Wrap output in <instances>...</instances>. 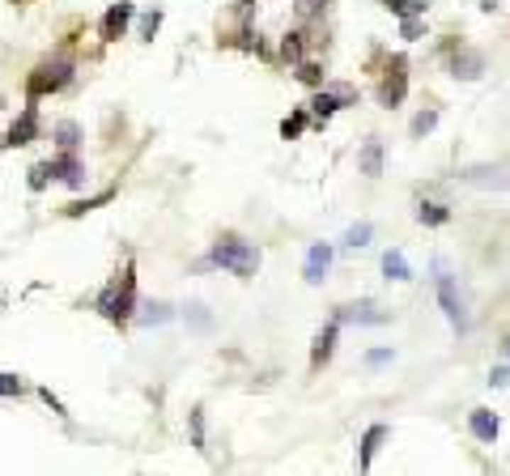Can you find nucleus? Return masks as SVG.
I'll return each mask as SVG.
<instances>
[{
	"label": "nucleus",
	"mask_w": 510,
	"mask_h": 476,
	"mask_svg": "<svg viewBox=\"0 0 510 476\" xmlns=\"http://www.w3.org/2000/svg\"><path fill=\"white\" fill-rule=\"evenodd\" d=\"M213 264L230 268L234 277H251V272L260 268V251L247 247V243H238V238H226V243L213 247Z\"/></svg>",
	"instance_id": "f257e3e1"
},
{
	"label": "nucleus",
	"mask_w": 510,
	"mask_h": 476,
	"mask_svg": "<svg viewBox=\"0 0 510 476\" xmlns=\"http://www.w3.org/2000/svg\"><path fill=\"white\" fill-rule=\"evenodd\" d=\"M336 106H340V98H336V94H315V102H311V111H315L319 119H328Z\"/></svg>",
	"instance_id": "f3484780"
},
{
	"label": "nucleus",
	"mask_w": 510,
	"mask_h": 476,
	"mask_svg": "<svg viewBox=\"0 0 510 476\" xmlns=\"http://www.w3.org/2000/svg\"><path fill=\"white\" fill-rule=\"evenodd\" d=\"M55 170H60V179H64V183H72V187L81 183V162H77V157H60V162H55Z\"/></svg>",
	"instance_id": "dca6fc26"
},
{
	"label": "nucleus",
	"mask_w": 510,
	"mask_h": 476,
	"mask_svg": "<svg viewBox=\"0 0 510 476\" xmlns=\"http://www.w3.org/2000/svg\"><path fill=\"white\" fill-rule=\"evenodd\" d=\"M426 4H430V0H387V9H396V13H404V17H421Z\"/></svg>",
	"instance_id": "a211bd4d"
},
{
	"label": "nucleus",
	"mask_w": 510,
	"mask_h": 476,
	"mask_svg": "<svg viewBox=\"0 0 510 476\" xmlns=\"http://www.w3.org/2000/svg\"><path fill=\"white\" fill-rule=\"evenodd\" d=\"M404 68H409L404 55H396L392 68H387V77H383V85H379V102L383 106H400L404 102V89H409V72Z\"/></svg>",
	"instance_id": "7ed1b4c3"
},
{
	"label": "nucleus",
	"mask_w": 510,
	"mask_h": 476,
	"mask_svg": "<svg viewBox=\"0 0 510 476\" xmlns=\"http://www.w3.org/2000/svg\"><path fill=\"white\" fill-rule=\"evenodd\" d=\"M302 123H306V115H302V111H298V115H289V119L281 123V136H285V140H289V136H298V132H302Z\"/></svg>",
	"instance_id": "aec40b11"
},
{
	"label": "nucleus",
	"mask_w": 510,
	"mask_h": 476,
	"mask_svg": "<svg viewBox=\"0 0 510 476\" xmlns=\"http://www.w3.org/2000/svg\"><path fill=\"white\" fill-rule=\"evenodd\" d=\"M506 353H510V341H506Z\"/></svg>",
	"instance_id": "cd10ccee"
},
{
	"label": "nucleus",
	"mask_w": 510,
	"mask_h": 476,
	"mask_svg": "<svg viewBox=\"0 0 510 476\" xmlns=\"http://www.w3.org/2000/svg\"><path fill=\"white\" fill-rule=\"evenodd\" d=\"M132 298H136V281H132V268H128V272H123V285L102 298V315L115 319V323H123V319L132 315Z\"/></svg>",
	"instance_id": "f03ea898"
},
{
	"label": "nucleus",
	"mask_w": 510,
	"mask_h": 476,
	"mask_svg": "<svg viewBox=\"0 0 510 476\" xmlns=\"http://www.w3.org/2000/svg\"><path fill=\"white\" fill-rule=\"evenodd\" d=\"M21 392V379L17 375H0V396H17Z\"/></svg>",
	"instance_id": "4be33fe9"
},
{
	"label": "nucleus",
	"mask_w": 510,
	"mask_h": 476,
	"mask_svg": "<svg viewBox=\"0 0 510 476\" xmlns=\"http://www.w3.org/2000/svg\"><path fill=\"white\" fill-rule=\"evenodd\" d=\"M60 145H64V149H72V145H77V128H72V123H64V128H60Z\"/></svg>",
	"instance_id": "b1692460"
},
{
	"label": "nucleus",
	"mask_w": 510,
	"mask_h": 476,
	"mask_svg": "<svg viewBox=\"0 0 510 476\" xmlns=\"http://www.w3.org/2000/svg\"><path fill=\"white\" fill-rule=\"evenodd\" d=\"M285 55H289V60H298V55H302V43H298V34H289V38H285Z\"/></svg>",
	"instance_id": "393cba45"
},
{
	"label": "nucleus",
	"mask_w": 510,
	"mask_h": 476,
	"mask_svg": "<svg viewBox=\"0 0 510 476\" xmlns=\"http://www.w3.org/2000/svg\"><path fill=\"white\" fill-rule=\"evenodd\" d=\"M481 68H485V60H481L477 51H464V55H455V77L472 81V77H481Z\"/></svg>",
	"instance_id": "f8f14e48"
},
{
	"label": "nucleus",
	"mask_w": 510,
	"mask_h": 476,
	"mask_svg": "<svg viewBox=\"0 0 510 476\" xmlns=\"http://www.w3.org/2000/svg\"><path fill=\"white\" fill-rule=\"evenodd\" d=\"M68 81V68H38V77H30V98L47 94V89H60Z\"/></svg>",
	"instance_id": "0eeeda50"
},
{
	"label": "nucleus",
	"mask_w": 510,
	"mask_h": 476,
	"mask_svg": "<svg viewBox=\"0 0 510 476\" xmlns=\"http://www.w3.org/2000/svg\"><path fill=\"white\" fill-rule=\"evenodd\" d=\"M434 123H438V111H421V115L413 119V136H426Z\"/></svg>",
	"instance_id": "6ab92c4d"
},
{
	"label": "nucleus",
	"mask_w": 510,
	"mask_h": 476,
	"mask_svg": "<svg viewBox=\"0 0 510 476\" xmlns=\"http://www.w3.org/2000/svg\"><path fill=\"white\" fill-rule=\"evenodd\" d=\"M362 170H366V175H379V170H383V149H379V140H370V145L362 149Z\"/></svg>",
	"instance_id": "4468645a"
},
{
	"label": "nucleus",
	"mask_w": 510,
	"mask_h": 476,
	"mask_svg": "<svg viewBox=\"0 0 510 476\" xmlns=\"http://www.w3.org/2000/svg\"><path fill=\"white\" fill-rule=\"evenodd\" d=\"M336 332H340V328H336V323H328V328L315 336V353H311V366H315V370L332 358V349H336Z\"/></svg>",
	"instance_id": "9d476101"
},
{
	"label": "nucleus",
	"mask_w": 510,
	"mask_h": 476,
	"mask_svg": "<svg viewBox=\"0 0 510 476\" xmlns=\"http://www.w3.org/2000/svg\"><path fill=\"white\" fill-rule=\"evenodd\" d=\"M328 268H332V247H328V243H315L311 255H306V281L319 285V281L328 277Z\"/></svg>",
	"instance_id": "423d86ee"
},
{
	"label": "nucleus",
	"mask_w": 510,
	"mask_h": 476,
	"mask_svg": "<svg viewBox=\"0 0 510 476\" xmlns=\"http://www.w3.org/2000/svg\"><path fill=\"white\" fill-rule=\"evenodd\" d=\"M447 217H451V209H443V204H421V209H417V221H421V226H443Z\"/></svg>",
	"instance_id": "2eb2a0df"
},
{
	"label": "nucleus",
	"mask_w": 510,
	"mask_h": 476,
	"mask_svg": "<svg viewBox=\"0 0 510 476\" xmlns=\"http://www.w3.org/2000/svg\"><path fill=\"white\" fill-rule=\"evenodd\" d=\"M366 238H370V226H366V221H362V226H353V230L345 234V243H349V247H366Z\"/></svg>",
	"instance_id": "412c9836"
},
{
	"label": "nucleus",
	"mask_w": 510,
	"mask_h": 476,
	"mask_svg": "<svg viewBox=\"0 0 510 476\" xmlns=\"http://www.w3.org/2000/svg\"><path fill=\"white\" fill-rule=\"evenodd\" d=\"M438 302H443V311H447V319H451L455 328H468V319H464V306H460V298H455V285H451V277H447V272L438 277Z\"/></svg>",
	"instance_id": "39448f33"
},
{
	"label": "nucleus",
	"mask_w": 510,
	"mask_h": 476,
	"mask_svg": "<svg viewBox=\"0 0 510 476\" xmlns=\"http://www.w3.org/2000/svg\"><path fill=\"white\" fill-rule=\"evenodd\" d=\"M34 132H38V111L30 106L17 123H13V132H9V145H30L34 140Z\"/></svg>",
	"instance_id": "1a4fd4ad"
},
{
	"label": "nucleus",
	"mask_w": 510,
	"mask_h": 476,
	"mask_svg": "<svg viewBox=\"0 0 510 476\" xmlns=\"http://www.w3.org/2000/svg\"><path fill=\"white\" fill-rule=\"evenodd\" d=\"M128 17H132V4H111L106 17H102V38H119L123 26H128Z\"/></svg>",
	"instance_id": "6e6552de"
},
{
	"label": "nucleus",
	"mask_w": 510,
	"mask_h": 476,
	"mask_svg": "<svg viewBox=\"0 0 510 476\" xmlns=\"http://www.w3.org/2000/svg\"><path fill=\"white\" fill-rule=\"evenodd\" d=\"M468 430H472L481 443H498V434H502V421H498L489 409H472V413H468Z\"/></svg>",
	"instance_id": "20e7f679"
},
{
	"label": "nucleus",
	"mask_w": 510,
	"mask_h": 476,
	"mask_svg": "<svg viewBox=\"0 0 510 476\" xmlns=\"http://www.w3.org/2000/svg\"><path fill=\"white\" fill-rule=\"evenodd\" d=\"M383 272H387L392 281H409V277H413V268H409V260H404L400 251H387V255H383Z\"/></svg>",
	"instance_id": "ddd939ff"
},
{
	"label": "nucleus",
	"mask_w": 510,
	"mask_h": 476,
	"mask_svg": "<svg viewBox=\"0 0 510 476\" xmlns=\"http://www.w3.org/2000/svg\"><path fill=\"white\" fill-rule=\"evenodd\" d=\"M298 77H302L306 85H319V68H315V64H302V72H298Z\"/></svg>",
	"instance_id": "a878e982"
},
{
	"label": "nucleus",
	"mask_w": 510,
	"mask_h": 476,
	"mask_svg": "<svg viewBox=\"0 0 510 476\" xmlns=\"http://www.w3.org/2000/svg\"><path fill=\"white\" fill-rule=\"evenodd\" d=\"M383 438H387V426H370V430H366V438H362V460H357L362 468L375 464V451L383 447Z\"/></svg>",
	"instance_id": "9b49d317"
},
{
	"label": "nucleus",
	"mask_w": 510,
	"mask_h": 476,
	"mask_svg": "<svg viewBox=\"0 0 510 476\" xmlns=\"http://www.w3.org/2000/svg\"><path fill=\"white\" fill-rule=\"evenodd\" d=\"M383 362H392V353H387V349H375V353H370V366H383Z\"/></svg>",
	"instance_id": "bb28decb"
},
{
	"label": "nucleus",
	"mask_w": 510,
	"mask_h": 476,
	"mask_svg": "<svg viewBox=\"0 0 510 476\" xmlns=\"http://www.w3.org/2000/svg\"><path fill=\"white\" fill-rule=\"evenodd\" d=\"M421 30H426V26H421L417 17H404V38H421Z\"/></svg>",
	"instance_id": "5701e85b"
}]
</instances>
